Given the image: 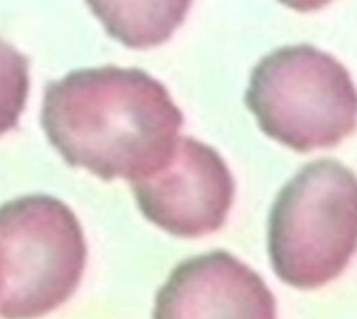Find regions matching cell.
<instances>
[{
  "label": "cell",
  "instance_id": "cell-7",
  "mask_svg": "<svg viewBox=\"0 0 357 319\" xmlns=\"http://www.w3.org/2000/svg\"><path fill=\"white\" fill-rule=\"evenodd\" d=\"M105 31L132 50L165 44L184 23L192 0H86Z\"/></svg>",
  "mask_w": 357,
  "mask_h": 319
},
{
  "label": "cell",
  "instance_id": "cell-1",
  "mask_svg": "<svg viewBox=\"0 0 357 319\" xmlns=\"http://www.w3.org/2000/svg\"><path fill=\"white\" fill-rule=\"evenodd\" d=\"M40 123L67 165L134 182L169 163L184 115L144 69L102 65L48 81Z\"/></svg>",
  "mask_w": 357,
  "mask_h": 319
},
{
  "label": "cell",
  "instance_id": "cell-4",
  "mask_svg": "<svg viewBox=\"0 0 357 319\" xmlns=\"http://www.w3.org/2000/svg\"><path fill=\"white\" fill-rule=\"evenodd\" d=\"M77 215L59 199L27 194L0 205V318L40 319L75 293L86 270Z\"/></svg>",
  "mask_w": 357,
  "mask_h": 319
},
{
  "label": "cell",
  "instance_id": "cell-8",
  "mask_svg": "<svg viewBox=\"0 0 357 319\" xmlns=\"http://www.w3.org/2000/svg\"><path fill=\"white\" fill-rule=\"evenodd\" d=\"M29 96V61L0 38V136L17 127Z\"/></svg>",
  "mask_w": 357,
  "mask_h": 319
},
{
  "label": "cell",
  "instance_id": "cell-5",
  "mask_svg": "<svg viewBox=\"0 0 357 319\" xmlns=\"http://www.w3.org/2000/svg\"><path fill=\"white\" fill-rule=\"evenodd\" d=\"M130 184L140 213L176 238H201L222 230L236 192L224 157L190 136H180L163 169Z\"/></svg>",
  "mask_w": 357,
  "mask_h": 319
},
{
  "label": "cell",
  "instance_id": "cell-3",
  "mask_svg": "<svg viewBox=\"0 0 357 319\" xmlns=\"http://www.w3.org/2000/svg\"><path fill=\"white\" fill-rule=\"evenodd\" d=\"M245 104L259 130L295 153L335 148L357 130V88L333 54L280 46L251 71Z\"/></svg>",
  "mask_w": 357,
  "mask_h": 319
},
{
  "label": "cell",
  "instance_id": "cell-6",
  "mask_svg": "<svg viewBox=\"0 0 357 319\" xmlns=\"http://www.w3.org/2000/svg\"><path fill=\"white\" fill-rule=\"evenodd\" d=\"M153 319H276V299L232 253L211 251L174 267L155 297Z\"/></svg>",
  "mask_w": 357,
  "mask_h": 319
},
{
  "label": "cell",
  "instance_id": "cell-2",
  "mask_svg": "<svg viewBox=\"0 0 357 319\" xmlns=\"http://www.w3.org/2000/svg\"><path fill=\"white\" fill-rule=\"evenodd\" d=\"M357 253V176L335 159L303 165L278 192L268 219L274 274L297 290H318Z\"/></svg>",
  "mask_w": 357,
  "mask_h": 319
},
{
  "label": "cell",
  "instance_id": "cell-9",
  "mask_svg": "<svg viewBox=\"0 0 357 319\" xmlns=\"http://www.w3.org/2000/svg\"><path fill=\"white\" fill-rule=\"evenodd\" d=\"M282 6H289L297 13H314L324 6H328L333 0H278Z\"/></svg>",
  "mask_w": 357,
  "mask_h": 319
}]
</instances>
